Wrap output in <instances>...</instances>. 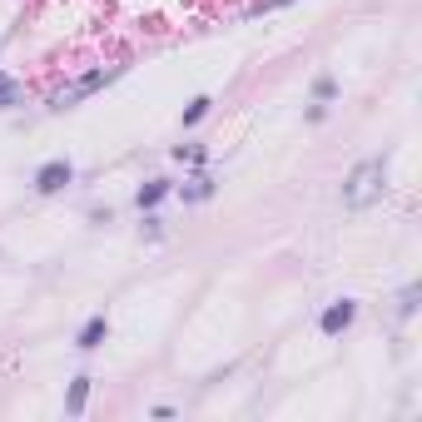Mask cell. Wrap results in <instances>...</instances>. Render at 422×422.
Wrapping results in <instances>:
<instances>
[{
    "label": "cell",
    "instance_id": "1",
    "mask_svg": "<svg viewBox=\"0 0 422 422\" xmlns=\"http://www.w3.org/2000/svg\"><path fill=\"white\" fill-rule=\"evenodd\" d=\"M382 179H387L382 159H363V164L348 174V184H343V204H348V209H368V204L382 194Z\"/></svg>",
    "mask_w": 422,
    "mask_h": 422
},
{
    "label": "cell",
    "instance_id": "2",
    "mask_svg": "<svg viewBox=\"0 0 422 422\" xmlns=\"http://www.w3.org/2000/svg\"><path fill=\"white\" fill-rule=\"evenodd\" d=\"M70 179H75V164H70V159H45V164L35 169V189H40V194H60Z\"/></svg>",
    "mask_w": 422,
    "mask_h": 422
},
{
    "label": "cell",
    "instance_id": "3",
    "mask_svg": "<svg viewBox=\"0 0 422 422\" xmlns=\"http://www.w3.org/2000/svg\"><path fill=\"white\" fill-rule=\"evenodd\" d=\"M353 318H358V303H353V298H338V303L323 308V323H318V328H323V338H338V333L353 328Z\"/></svg>",
    "mask_w": 422,
    "mask_h": 422
},
{
    "label": "cell",
    "instance_id": "4",
    "mask_svg": "<svg viewBox=\"0 0 422 422\" xmlns=\"http://www.w3.org/2000/svg\"><path fill=\"white\" fill-rule=\"evenodd\" d=\"M105 338H110V318H105V313H95V318H85V328L75 333V348H85V353H90V348H100Z\"/></svg>",
    "mask_w": 422,
    "mask_h": 422
},
{
    "label": "cell",
    "instance_id": "5",
    "mask_svg": "<svg viewBox=\"0 0 422 422\" xmlns=\"http://www.w3.org/2000/svg\"><path fill=\"white\" fill-rule=\"evenodd\" d=\"M105 80H115V70H95V75H85V80L70 90V95H60V105H70V100H80V95H90V90H100Z\"/></svg>",
    "mask_w": 422,
    "mask_h": 422
},
{
    "label": "cell",
    "instance_id": "6",
    "mask_svg": "<svg viewBox=\"0 0 422 422\" xmlns=\"http://www.w3.org/2000/svg\"><path fill=\"white\" fill-rule=\"evenodd\" d=\"M164 194H169V179H149V184H139L134 204H139V209H154V204H159Z\"/></svg>",
    "mask_w": 422,
    "mask_h": 422
},
{
    "label": "cell",
    "instance_id": "7",
    "mask_svg": "<svg viewBox=\"0 0 422 422\" xmlns=\"http://www.w3.org/2000/svg\"><path fill=\"white\" fill-rule=\"evenodd\" d=\"M20 100H25V90H20V85H16L6 70H0V110H16Z\"/></svg>",
    "mask_w": 422,
    "mask_h": 422
},
{
    "label": "cell",
    "instance_id": "8",
    "mask_svg": "<svg viewBox=\"0 0 422 422\" xmlns=\"http://www.w3.org/2000/svg\"><path fill=\"white\" fill-rule=\"evenodd\" d=\"M85 397H90V377H75V382H70V397H65V412H70V417H80Z\"/></svg>",
    "mask_w": 422,
    "mask_h": 422
},
{
    "label": "cell",
    "instance_id": "9",
    "mask_svg": "<svg viewBox=\"0 0 422 422\" xmlns=\"http://www.w3.org/2000/svg\"><path fill=\"white\" fill-rule=\"evenodd\" d=\"M209 110H214V100H209V95H199V100H189V110H184V129H189V124H199V119H204Z\"/></svg>",
    "mask_w": 422,
    "mask_h": 422
},
{
    "label": "cell",
    "instance_id": "10",
    "mask_svg": "<svg viewBox=\"0 0 422 422\" xmlns=\"http://www.w3.org/2000/svg\"><path fill=\"white\" fill-rule=\"evenodd\" d=\"M209 194H214V179H194V184L184 189V199H194V204H199V199H209Z\"/></svg>",
    "mask_w": 422,
    "mask_h": 422
},
{
    "label": "cell",
    "instance_id": "11",
    "mask_svg": "<svg viewBox=\"0 0 422 422\" xmlns=\"http://www.w3.org/2000/svg\"><path fill=\"white\" fill-rule=\"evenodd\" d=\"M174 159H189V164H204V149H199V144H179V149H174Z\"/></svg>",
    "mask_w": 422,
    "mask_h": 422
},
{
    "label": "cell",
    "instance_id": "12",
    "mask_svg": "<svg viewBox=\"0 0 422 422\" xmlns=\"http://www.w3.org/2000/svg\"><path fill=\"white\" fill-rule=\"evenodd\" d=\"M333 90H338V85H333V75H318V85H313V95H318V100H333Z\"/></svg>",
    "mask_w": 422,
    "mask_h": 422
}]
</instances>
